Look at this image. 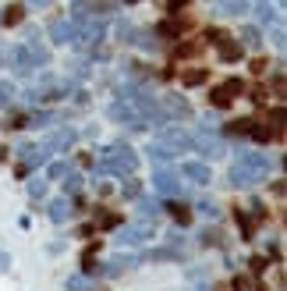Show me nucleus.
<instances>
[{"mask_svg": "<svg viewBox=\"0 0 287 291\" xmlns=\"http://www.w3.org/2000/svg\"><path fill=\"white\" fill-rule=\"evenodd\" d=\"M266 171H270V160H266L262 153H241V156H238V163L230 167V185L248 188V185L262 181V174H266Z\"/></svg>", "mask_w": 287, "mask_h": 291, "instance_id": "1", "label": "nucleus"}, {"mask_svg": "<svg viewBox=\"0 0 287 291\" xmlns=\"http://www.w3.org/2000/svg\"><path fill=\"white\" fill-rule=\"evenodd\" d=\"M135 167H138V156L128 146H106V149H100V171L103 174L128 178V174H135Z\"/></svg>", "mask_w": 287, "mask_h": 291, "instance_id": "2", "label": "nucleus"}, {"mask_svg": "<svg viewBox=\"0 0 287 291\" xmlns=\"http://www.w3.org/2000/svg\"><path fill=\"white\" fill-rule=\"evenodd\" d=\"M11 64L25 75V71H36V68H46V64H50V54L43 50L39 39H25V43H18V47L11 50Z\"/></svg>", "mask_w": 287, "mask_h": 291, "instance_id": "3", "label": "nucleus"}, {"mask_svg": "<svg viewBox=\"0 0 287 291\" xmlns=\"http://www.w3.org/2000/svg\"><path fill=\"white\" fill-rule=\"evenodd\" d=\"M156 142L163 149H192V132L178 128V124H160V132H156Z\"/></svg>", "mask_w": 287, "mask_h": 291, "instance_id": "4", "label": "nucleus"}, {"mask_svg": "<svg viewBox=\"0 0 287 291\" xmlns=\"http://www.w3.org/2000/svg\"><path fill=\"white\" fill-rule=\"evenodd\" d=\"M192 149H202L206 156H213V160H216V156L224 153V139H220V135H213L210 128H202V132H195V135H192Z\"/></svg>", "mask_w": 287, "mask_h": 291, "instance_id": "5", "label": "nucleus"}, {"mask_svg": "<svg viewBox=\"0 0 287 291\" xmlns=\"http://www.w3.org/2000/svg\"><path fill=\"white\" fill-rule=\"evenodd\" d=\"M106 11H110V8H106V4H100V0H74V4H71V18H74L78 25L86 22V18H92V22H96V18H100V15H106Z\"/></svg>", "mask_w": 287, "mask_h": 291, "instance_id": "6", "label": "nucleus"}, {"mask_svg": "<svg viewBox=\"0 0 287 291\" xmlns=\"http://www.w3.org/2000/svg\"><path fill=\"white\" fill-rule=\"evenodd\" d=\"M103 32H106V25L96 18V22H89V25H78V36H74V47H92V43H100L103 39Z\"/></svg>", "mask_w": 287, "mask_h": 291, "instance_id": "7", "label": "nucleus"}, {"mask_svg": "<svg viewBox=\"0 0 287 291\" xmlns=\"http://www.w3.org/2000/svg\"><path fill=\"white\" fill-rule=\"evenodd\" d=\"M74 36H78V22H71V18L50 22V39L54 43H74Z\"/></svg>", "mask_w": 287, "mask_h": 291, "instance_id": "8", "label": "nucleus"}, {"mask_svg": "<svg viewBox=\"0 0 287 291\" xmlns=\"http://www.w3.org/2000/svg\"><path fill=\"white\" fill-rule=\"evenodd\" d=\"M238 93H244V82H241V78H227L220 89H213V96H210V100H213L216 107H227Z\"/></svg>", "mask_w": 287, "mask_h": 291, "instance_id": "9", "label": "nucleus"}, {"mask_svg": "<svg viewBox=\"0 0 287 291\" xmlns=\"http://www.w3.org/2000/svg\"><path fill=\"white\" fill-rule=\"evenodd\" d=\"M160 107H163V117H188L192 114L188 100H181V96H163Z\"/></svg>", "mask_w": 287, "mask_h": 291, "instance_id": "10", "label": "nucleus"}, {"mask_svg": "<svg viewBox=\"0 0 287 291\" xmlns=\"http://www.w3.org/2000/svg\"><path fill=\"white\" fill-rule=\"evenodd\" d=\"M74 142V132L71 128H60V132H54V135H46L43 142H39V146H43L46 153H54V149H68Z\"/></svg>", "mask_w": 287, "mask_h": 291, "instance_id": "11", "label": "nucleus"}, {"mask_svg": "<svg viewBox=\"0 0 287 291\" xmlns=\"http://www.w3.org/2000/svg\"><path fill=\"white\" fill-rule=\"evenodd\" d=\"M146 238H152V224H132L124 234H120V245H138V241H146Z\"/></svg>", "mask_w": 287, "mask_h": 291, "instance_id": "12", "label": "nucleus"}, {"mask_svg": "<svg viewBox=\"0 0 287 291\" xmlns=\"http://www.w3.org/2000/svg\"><path fill=\"white\" fill-rule=\"evenodd\" d=\"M156 192H163V195H178V192H181V185H178V178H174V174L160 171V174H156Z\"/></svg>", "mask_w": 287, "mask_h": 291, "instance_id": "13", "label": "nucleus"}, {"mask_svg": "<svg viewBox=\"0 0 287 291\" xmlns=\"http://www.w3.org/2000/svg\"><path fill=\"white\" fill-rule=\"evenodd\" d=\"M184 178H192V181H198V185L213 181V174H210L206 163H184Z\"/></svg>", "mask_w": 287, "mask_h": 291, "instance_id": "14", "label": "nucleus"}, {"mask_svg": "<svg viewBox=\"0 0 287 291\" xmlns=\"http://www.w3.org/2000/svg\"><path fill=\"white\" fill-rule=\"evenodd\" d=\"M248 0H216V15H244Z\"/></svg>", "mask_w": 287, "mask_h": 291, "instance_id": "15", "label": "nucleus"}, {"mask_svg": "<svg viewBox=\"0 0 287 291\" xmlns=\"http://www.w3.org/2000/svg\"><path fill=\"white\" fill-rule=\"evenodd\" d=\"M50 217H54L57 224L68 220V217H71V202H68V199H54V202H50Z\"/></svg>", "mask_w": 287, "mask_h": 291, "instance_id": "16", "label": "nucleus"}, {"mask_svg": "<svg viewBox=\"0 0 287 291\" xmlns=\"http://www.w3.org/2000/svg\"><path fill=\"white\" fill-rule=\"evenodd\" d=\"M259 32L256 29H241V36H238V47H248V50H259Z\"/></svg>", "mask_w": 287, "mask_h": 291, "instance_id": "17", "label": "nucleus"}, {"mask_svg": "<svg viewBox=\"0 0 287 291\" xmlns=\"http://www.w3.org/2000/svg\"><path fill=\"white\" fill-rule=\"evenodd\" d=\"M22 18H25L22 8H4V11H0V25H18Z\"/></svg>", "mask_w": 287, "mask_h": 291, "instance_id": "18", "label": "nucleus"}, {"mask_svg": "<svg viewBox=\"0 0 287 291\" xmlns=\"http://www.w3.org/2000/svg\"><path fill=\"white\" fill-rule=\"evenodd\" d=\"M160 36H181L184 32V25L178 22V18H170V22H160V29H156Z\"/></svg>", "mask_w": 287, "mask_h": 291, "instance_id": "19", "label": "nucleus"}, {"mask_svg": "<svg viewBox=\"0 0 287 291\" xmlns=\"http://www.w3.org/2000/svg\"><path fill=\"white\" fill-rule=\"evenodd\" d=\"M216 47H220V57L224 61H238L241 57V47L238 43H227V39H224V43H216Z\"/></svg>", "mask_w": 287, "mask_h": 291, "instance_id": "20", "label": "nucleus"}, {"mask_svg": "<svg viewBox=\"0 0 287 291\" xmlns=\"http://www.w3.org/2000/svg\"><path fill=\"white\" fill-rule=\"evenodd\" d=\"M206 78H210V75L202 71V68H195V71H184V86H202Z\"/></svg>", "mask_w": 287, "mask_h": 291, "instance_id": "21", "label": "nucleus"}, {"mask_svg": "<svg viewBox=\"0 0 287 291\" xmlns=\"http://www.w3.org/2000/svg\"><path fill=\"white\" fill-rule=\"evenodd\" d=\"M252 128H256V121H248V117L230 124V132H234V135H252Z\"/></svg>", "mask_w": 287, "mask_h": 291, "instance_id": "22", "label": "nucleus"}, {"mask_svg": "<svg viewBox=\"0 0 287 291\" xmlns=\"http://www.w3.org/2000/svg\"><path fill=\"white\" fill-rule=\"evenodd\" d=\"M149 153H152V163H156V160H160V163H167V160L174 156L170 149H163V146H156V142H152V149H149Z\"/></svg>", "mask_w": 287, "mask_h": 291, "instance_id": "23", "label": "nucleus"}, {"mask_svg": "<svg viewBox=\"0 0 287 291\" xmlns=\"http://www.w3.org/2000/svg\"><path fill=\"white\" fill-rule=\"evenodd\" d=\"M252 135H256L259 142H270V139H273L276 132H273V128H266V124H259V128H252Z\"/></svg>", "mask_w": 287, "mask_h": 291, "instance_id": "24", "label": "nucleus"}, {"mask_svg": "<svg viewBox=\"0 0 287 291\" xmlns=\"http://www.w3.org/2000/svg\"><path fill=\"white\" fill-rule=\"evenodd\" d=\"M11 100H14L11 86H0V110H4V107H11Z\"/></svg>", "mask_w": 287, "mask_h": 291, "instance_id": "25", "label": "nucleus"}, {"mask_svg": "<svg viewBox=\"0 0 287 291\" xmlns=\"http://www.w3.org/2000/svg\"><path fill=\"white\" fill-rule=\"evenodd\" d=\"M68 174H71L68 163H54V167H50V178H68Z\"/></svg>", "mask_w": 287, "mask_h": 291, "instance_id": "26", "label": "nucleus"}, {"mask_svg": "<svg viewBox=\"0 0 287 291\" xmlns=\"http://www.w3.org/2000/svg\"><path fill=\"white\" fill-rule=\"evenodd\" d=\"M259 18H262V22H276V11H273L270 4H262V8H259Z\"/></svg>", "mask_w": 287, "mask_h": 291, "instance_id": "27", "label": "nucleus"}, {"mask_svg": "<svg viewBox=\"0 0 287 291\" xmlns=\"http://www.w3.org/2000/svg\"><path fill=\"white\" fill-rule=\"evenodd\" d=\"M78 185H82V178L71 171V174H68V192H78Z\"/></svg>", "mask_w": 287, "mask_h": 291, "instance_id": "28", "label": "nucleus"}, {"mask_svg": "<svg viewBox=\"0 0 287 291\" xmlns=\"http://www.w3.org/2000/svg\"><path fill=\"white\" fill-rule=\"evenodd\" d=\"M138 210H142V213H156V202H149V199H138Z\"/></svg>", "mask_w": 287, "mask_h": 291, "instance_id": "29", "label": "nucleus"}, {"mask_svg": "<svg viewBox=\"0 0 287 291\" xmlns=\"http://www.w3.org/2000/svg\"><path fill=\"white\" fill-rule=\"evenodd\" d=\"M28 192H32V195H43V192H46V181H32Z\"/></svg>", "mask_w": 287, "mask_h": 291, "instance_id": "30", "label": "nucleus"}, {"mask_svg": "<svg viewBox=\"0 0 287 291\" xmlns=\"http://www.w3.org/2000/svg\"><path fill=\"white\" fill-rule=\"evenodd\" d=\"M184 4H188V0H167V11H181Z\"/></svg>", "mask_w": 287, "mask_h": 291, "instance_id": "31", "label": "nucleus"}, {"mask_svg": "<svg viewBox=\"0 0 287 291\" xmlns=\"http://www.w3.org/2000/svg\"><path fill=\"white\" fill-rule=\"evenodd\" d=\"M273 43H276V47H284V29H280V25L273 29Z\"/></svg>", "mask_w": 287, "mask_h": 291, "instance_id": "32", "label": "nucleus"}, {"mask_svg": "<svg viewBox=\"0 0 287 291\" xmlns=\"http://www.w3.org/2000/svg\"><path fill=\"white\" fill-rule=\"evenodd\" d=\"M234 287H238V291H248L252 284H248V280H244V277H238V280H234Z\"/></svg>", "mask_w": 287, "mask_h": 291, "instance_id": "33", "label": "nucleus"}, {"mask_svg": "<svg viewBox=\"0 0 287 291\" xmlns=\"http://www.w3.org/2000/svg\"><path fill=\"white\" fill-rule=\"evenodd\" d=\"M28 4H36V8H46V4H50V0H28Z\"/></svg>", "mask_w": 287, "mask_h": 291, "instance_id": "34", "label": "nucleus"}, {"mask_svg": "<svg viewBox=\"0 0 287 291\" xmlns=\"http://www.w3.org/2000/svg\"><path fill=\"white\" fill-rule=\"evenodd\" d=\"M4 263H8V256H0V266H4Z\"/></svg>", "mask_w": 287, "mask_h": 291, "instance_id": "35", "label": "nucleus"}]
</instances>
